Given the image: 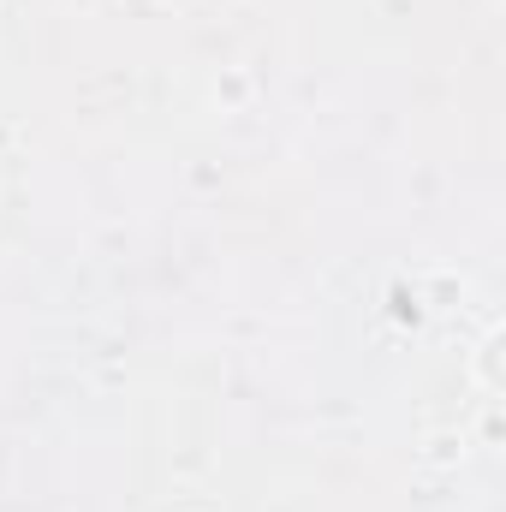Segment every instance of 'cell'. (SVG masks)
I'll return each mask as SVG.
<instances>
[{
    "label": "cell",
    "instance_id": "7a4b0ae2",
    "mask_svg": "<svg viewBox=\"0 0 506 512\" xmlns=\"http://www.w3.org/2000/svg\"><path fill=\"white\" fill-rule=\"evenodd\" d=\"M459 453H465V435H435V441H429V453H423V459H429V465H453V459H459Z\"/></svg>",
    "mask_w": 506,
    "mask_h": 512
},
{
    "label": "cell",
    "instance_id": "6da1fadb",
    "mask_svg": "<svg viewBox=\"0 0 506 512\" xmlns=\"http://www.w3.org/2000/svg\"><path fill=\"white\" fill-rule=\"evenodd\" d=\"M477 370H483V387H489V393L501 387V328H489V340H483V358H477Z\"/></svg>",
    "mask_w": 506,
    "mask_h": 512
}]
</instances>
